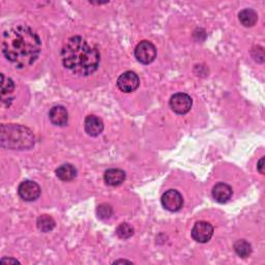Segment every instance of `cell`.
Returning <instances> with one entry per match:
<instances>
[{
  "instance_id": "obj_4",
  "label": "cell",
  "mask_w": 265,
  "mask_h": 265,
  "mask_svg": "<svg viewBox=\"0 0 265 265\" xmlns=\"http://www.w3.org/2000/svg\"><path fill=\"white\" fill-rule=\"evenodd\" d=\"M134 54L140 64L149 65L156 57V49L152 43L148 40H142L135 48Z\"/></svg>"
},
{
  "instance_id": "obj_17",
  "label": "cell",
  "mask_w": 265,
  "mask_h": 265,
  "mask_svg": "<svg viewBox=\"0 0 265 265\" xmlns=\"http://www.w3.org/2000/svg\"><path fill=\"white\" fill-rule=\"evenodd\" d=\"M234 251L235 253L241 257V258H247L251 255L252 253V247L251 244L246 241L244 239H240V240H237L235 243H234Z\"/></svg>"
},
{
  "instance_id": "obj_22",
  "label": "cell",
  "mask_w": 265,
  "mask_h": 265,
  "mask_svg": "<svg viewBox=\"0 0 265 265\" xmlns=\"http://www.w3.org/2000/svg\"><path fill=\"white\" fill-rule=\"evenodd\" d=\"M5 262H8V263H19V261L16 260V259H9V260H7L6 258H3L2 259V263H5Z\"/></svg>"
},
{
  "instance_id": "obj_16",
  "label": "cell",
  "mask_w": 265,
  "mask_h": 265,
  "mask_svg": "<svg viewBox=\"0 0 265 265\" xmlns=\"http://www.w3.org/2000/svg\"><path fill=\"white\" fill-rule=\"evenodd\" d=\"M36 225L38 230H40L42 232H50L55 227V221L53 220L52 217L48 216V215H43L40 217H38L37 221H36Z\"/></svg>"
},
{
  "instance_id": "obj_11",
  "label": "cell",
  "mask_w": 265,
  "mask_h": 265,
  "mask_svg": "<svg viewBox=\"0 0 265 265\" xmlns=\"http://www.w3.org/2000/svg\"><path fill=\"white\" fill-rule=\"evenodd\" d=\"M84 128H85V132L89 136L97 137L104 131V123L99 117L95 115H89L85 118Z\"/></svg>"
},
{
  "instance_id": "obj_9",
  "label": "cell",
  "mask_w": 265,
  "mask_h": 265,
  "mask_svg": "<svg viewBox=\"0 0 265 265\" xmlns=\"http://www.w3.org/2000/svg\"><path fill=\"white\" fill-rule=\"evenodd\" d=\"M18 194L24 201H35L40 196V188L34 181L25 180L19 186Z\"/></svg>"
},
{
  "instance_id": "obj_8",
  "label": "cell",
  "mask_w": 265,
  "mask_h": 265,
  "mask_svg": "<svg viewBox=\"0 0 265 265\" xmlns=\"http://www.w3.org/2000/svg\"><path fill=\"white\" fill-rule=\"evenodd\" d=\"M162 205L169 211H178L184 206V198L176 190H169L162 196Z\"/></svg>"
},
{
  "instance_id": "obj_14",
  "label": "cell",
  "mask_w": 265,
  "mask_h": 265,
  "mask_svg": "<svg viewBox=\"0 0 265 265\" xmlns=\"http://www.w3.org/2000/svg\"><path fill=\"white\" fill-rule=\"evenodd\" d=\"M56 175L63 181H70L77 176V169L72 164H65L56 169Z\"/></svg>"
},
{
  "instance_id": "obj_21",
  "label": "cell",
  "mask_w": 265,
  "mask_h": 265,
  "mask_svg": "<svg viewBox=\"0 0 265 265\" xmlns=\"http://www.w3.org/2000/svg\"><path fill=\"white\" fill-rule=\"evenodd\" d=\"M257 169L259 171L260 174H264V157H261L259 162H258V165H257Z\"/></svg>"
},
{
  "instance_id": "obj_5",
  "label": "cell",
  "mask_w": 265,
  "mask_h": 265,
  "mask_svg": "<svg viewBox=\"0 0 265 265\" xmlns=\"http://www.w3.org/2000/svg\"><path fill=\"white\" fill-rule=\"evenodd\" d=\"M169 105L173 112H175L176 114H179V115H184V114H187L191 110L193 100L189 94L179 92V93H175L174 95L171 96Z\"/></svg>"
},
{
  "instance_id": "obj_7",
  "label": "cell",
  "mask_w": 265,
  "mask_h": 265,
  "mask_svg": "<svg viewBox=\"0 0 265 265\" xmlns=\"http://www.w3.org/2000/svg\"><path fill=\"white\" fill-rule=\"evenodd\" d=\"M139 85H140V79L138 75L131 71H128L121 74L117 79L118 88L126 93H131L137 90Z\"/></svg>"
},
{
  "instance_id": "obj_2",
  "label": "cell",
  "mask_w": 265,
  "mask_h": 265,
  "mask_svg": "<svg viewBox=\"0 0 265 265\" xmlns=\"http://www.w3.org/2000/svg\"><path fill=\"white\" fill-rule=\"evenodd\" d=\"M62 60L66 69L80 76L93 74L100 62L96 47L80 35L70 37L62 49Z\"/></svg>"
},
{
  "instance_id": "obj_13",
  "label": "cell",
  "mask_w": 265,
  "mask_h": 265,
  "mask_svg": "<svg viewBox=\"0 0 265 265\" xmlns=\"http://www.w3.org/2000/svg\"><path fill=\"white\" fill-rule=\"evenodd\" d=\"M104 179L108 186L116 187L126 180V172L120 169H109L105 172Z\"/></svg>"
},
{
  "instance_id": "obj_3",
  "label": "cell",
  "mask_w": 265,
  "mask_h": 265,
  "mask_svg": "<svg viewBox=\"0 0 265 265\" xmlns=\"http://www.w3.org/2000/svg\"><path fill=\"white\" fill-rule=\"evenodd\" d=\"M2 146L14 150L29 149L34 145V136L32 132L19 125H3L0 133Z\"/></svg>"
},
{
  "instance_id": "obj_23",
  "label": "cell",
  "mask_w": 265,
  "mask_h": 265,
  "mask_svg": "<svg viewBox=\"0 0 265 265\" xmlns=\"http://www.w3.org/2000/svg\"><path fill=\"white\" fill-rule=\"evenodd\" d=\"M120 262H130V261H128V260H117V261H115L114 263H120Z\"/></svg>"
},
{
  "instance_id": "obj_10",
  "label": "cell",
  "mask_w": 265,
  "mask_h": 265,
  "mask_svg": "<svg viewBox=\"0 0 265 265\" xmlns=\"http://www.w3.org/2000/svg\"><path fill=\"white\" fill-rule=\"evenodd\" d=\"M50 121L57 127H65L69 121V113L63 106H55L49 112Z\"/></svg>"
},
{
  "instance_id": "obj_20",
  "label": "cell",
  "mask_w": 265,
  "mask_h": 265,
  "mask_svg": "<svg viewBox=\"0 0 265 265\" xmlns=\"http://www.w3.org/2000/svg\"><path fill=\"white\" fill-rule=\"evenodd\" d=\"M15 89V83L11 78H7L5 74H2V94L5 96L6 94H10Z\"/></svg>"
},
{
  "instance_id": "obj_12",
  "label": "cell",
  "mask_w": 265,
  "mask_h": 265,
  "mask_svg": "<svg viewBox=\"0 0 265 265\" xmlns=\"http://www.w3.org/2000/svg\"><path fill=\"white\" fill-rule=\"evenodd\" d=\"M232 188L224 182L217 184L213 189V197L219 203H226L232 197Z\"/></svg>"
},
{
  "instance_id": "obj_6",
  "label": "cell",
  "mask_w": 265,
  "mask_h": 265,
  "mask_svg": "<svg viewBox=\"0 0 265 265\" xmlns=\"http://www.w3.org/2000/svg\"><path fill=\"white\" fill-rule=\"evenodd\" d=\"M214 235V227L205 221L197 222L192 229V237L200 243H205Z\"/></svg>"
},
{
  "instance_id": "obj_19",
  "label": "cell",
  "mask_w": 265,
  "mask_h": 265,
  "mask_svg": "<svg viewBox=\"0 0 265 265\" xmlns=\"http://www.w3.org/2000/svg\"><path fill=\"white\" fill-rule=\"evenodd\" d=\"M116 234H117L120 238H123V239H128V238H130V237L133 236V234H134V229H133V227H132L130 224H128V223H123V224H120V225L117 227V229H116Z\"/></svg>"
},
{
  "instance_id": "obj_15",
  "label": "cell",
  "mask_w": 265,
  "mask_h": 265,
  "mask_svg": "<svg viewBox=\"0 0 265 265\" xmlns=\"http://www.w3.org/2000/svg\"><path fill=\"white\" fill-rule=\"evenodd\" d=\"M238 19L244 27H252L257 23L258 15L254 10L246 9L238 14Z\"/></svg>"
},
{
  "instance_id": "obj_18",
  "label": "cell",
  "mask_w": 265,
  "mask_h": 265,
  "mask_svg": "<svg viewBox=\"0 0 265 265\" xmlns=\"http://www.w3.org/2000/svg\"><path fill=\"white\" fill-rule=\"evenodd\" d=\"M112 207L109 204H100L97 208H96V215L100 220H107L110 219L112 216Z\"/></svg>"
},
{
  "instance_id": "obj_1",
  "label": "cell",
  "mask_w": 265,
  "mask_h": 265,
  "mask_svg": "<svg viewBox=\"0 0 265 265\" xmlns=\"http://www.w3.org/2000/svg\"><path fill=\"white\" fill-rule=\"evenodd\" d=\"M2 50L5 57L16 68L23 69L33 65L42 50V39L27 25L8 28L3 34Z\"/></svg>"
}]
</instances>
